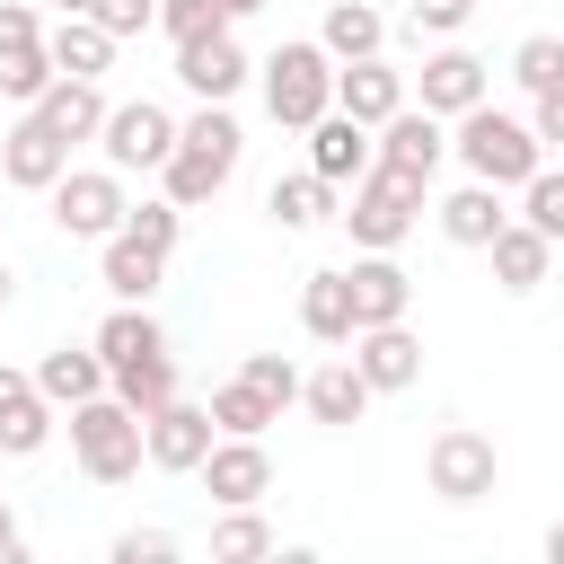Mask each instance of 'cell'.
<instances>
[{
  "label": "cell",
  "instance_id": "cell-29",
  "mask_svg": "<svg viewBox=\"0 0 564 564\" xmlns=\"http://www.w3.org/2000/svg\"><path fill=\"white\" fill-rule=\"evenodd\" d=\"M317 44H326L335 62H361V53H379V44H388V18H379L370 0H335V9H326V26H317Z\"/></svg>",
  "mask_w": 564,
  "mask_h": 564
},
{
  "label": "cell",
  "instance_id": "cell-44",
  "mask_svg": "<svg viewBox=\"0 0 564 564\" xmlns=\"http://www.w3.org/2000/svg\"><path fill=\"white\" fill-rule=\"evenodd\" d=\"M529 132H538L546 150H564V88H546V97L529 106Z\"/></svg>",
  "mask_w": 564,
  "mask_h": 564
},
{
  "label": "cell",
  "instance_id": "cell-7",
  "mask_svg": "<svg viewBox=\"0 0 564 564\" xmlns=\"http://www.w3.org/2000/svg\"><path fill=\"white\" fill-rule=\"evenodd\" d=\"M97 141H106V167H115V176H132V167H167V150H176V115H167L159 97H132V106H106Z\"/></svg>",
  "mask_w": 564,
  "mask_h": 564
},
{
  "label": "cell",
  "instance_id": "cell-4",
  "mask_svg": "<svg viewBox=\"0 0 564 564\" xmlns=\"http://www.w3.org/2000/svg\"><path fill=\"white\" fill-rule=\"evenodd\" d=\"M335 220H344V229H352V247H388V256H397V247H405V229H414V220H423V185H414V176H397V167H379V159H370V167H361V176H352V203H344V212H335Z\"/></svg>",
  "mask_w": 564,
  "mask_h": 564
},
{
  "label": "cell",
  "instance_id": "cell-24",
  "mask_svg": "<svg viewBox=\"0 0 564 564\" xmlns=\"http://www.w3.org/2000/svg\"><path fill=\"white\" fill-rule=\"evenodd\" d=\"M35 115L79 150V141H97V123H106V97H97V79H70V70H53V88L35 97Z\"/></svg>",
  "mask_w": 564,
  "mask_h": 564
},
{
  "label": "cell",
  "instance_id": "cell-45",
  "mask_svg": "<svg viewBox=\"0 0 564 564\" xmlns=\"http://www.w3.org/2000/svg\"><path fill=\"white\" fill-rule=\"evenodd\" d=\"M26 555V538H18V511H9V494H0V564H18Z\"/></svg>",
  "mask_w": 564,
  "mask_h": 564
},
{
  "label": "cell",
  "instance_id": "cell-15",
  "mask_svg": "<svg viewBox=\"0 0 564 564\" xmlns=\"http://www.w3.org/2000/svg\"><path fill=\"white\" fill-rule=\"evenodd\" d=\"M53 441V397L35 388V370L0 361V458H35Z\"/></svg>",
  "mask_w": 564,
  "mask_h": 564
},
{
  "label": "cell",
  "instance_id": "cell-33",
  "mask_svg": "<svg viewBox=\"0 0 564 564\" xmlns=\"http://www.w3.org/2000/svg\"><path fill=\"white\" fill-rule=\"evenodd\" d=\"M44 88H53V53H44V44L0 53V97H9V106H35Z\"/></svg>",
  "mask_w": 564,
  "mask_h": 564
},
{
  "label": "cell",
  "instance_id": "cell-38",
  "mask_svg": "<svg viewBox=\"0 0 564 564\" xmlns=\"http://www.w3.org/2000/svg\"><path fill=\"white\" fill-rule=\"evenodd\" d=\"M123 229H132L141 247H167V256H176V203H167V194H159V203H132Z\"/></svg>",
  "mask_w": 564,
  "mask_h": 564
},
{
  "label": "cell",
  "instance_id": "cell-10",
  "mask_svg": "<svg viewBox=\"0 0 564 564\" xmlns=\"http://www.w3.org/2000/svg\"><path fill=\"white\" fill-rule=\"evenodd\" d=\"M70 167V141L26 106L9 132H0V185H18V194H53V176Z\"/></svg>",
  "mask_w": 564,
  "mask_h": 564
},
{
  "label": "cell",
  "instance_id": "cell-25",
  "mask_svg": "<svg viewBox=\"0 0 564 564\" xmlns=\"http://www.w3.org/2000/svg\"><path fill=\"white\" fill-rule=\"evenodd\" d=\"M35 388H44L53 405H79V397H106V352H97V344H53V352L35 361Z\"/></svg>",
  "mask_w": 564,
  "mask_h": 564
},
{
  "label": "cell",
  "instance_id": "cell-23",
  "mask_svg": "<svg viewBox=\"0 0 564 564\" xmlns=\"http://www.w3.org/2000/svg\"><path fill=\"white\" fill-rule=\"evenodd\" d=\"M106 256H97V273H106V291L115 300H150L159 282H167V247H141L132 229H115V238H97Z\"/></svg>",
  "mask_w": 564,
  "mask_h": 564
},
{
  "label": "cell",
  "instance_id": "cell-12",
  "mask_svg": "<svg viewBox=\"0 0 564 564\" xmlns=\"http://www.w3.org/2000/svg\"><path fill=\"white\" fill-rule=\"evenodd\" d=\"M176 79H185L203 106H229V97L247 88V44H238L229 26H212V35H185V44H176Z\"/></svg>",
  "mask_w": 564,
  "mask_h": 564
},
{
  "label": "cell",
  "instance_id": "cell-13",
  "mask_svg": "<svg viewBox=\"0 0 564 564\" xmlns=\"http://www.w3.org/2000/svg\"><path fill=\"white\" fill-rule=\"evenodd\" d=\"M344 282H352V335H361V326H397V317L414 308V282H405V264H397L388 247H361V256L344 264Z\"/></svg>",
  "mask_w": 564,
  "mask_h": 564
},
{
  "label": "cell",
  "instance_id": "cell-42",
  "mask_svg": "<svg viewBox=\"0 0 564 564\" xmlns=\"http://www.w3.org/2000/svg\"><path fill=\"white\" fill-rule=\"evenodd\" d=\"M167 555H176L167 529H123V538H115V564H167Z\"/></svg>",
  "mask_w": 564,
  "mask_h": 564
},
{
  "label": "cell",
  "instance_id": "cell-39",
  "mask_svg": "<svg viewBox=\"0 0 564 564\" xmlns=\"http://www.w3.org/2000/svg\"><path fill=\"white\" fill-rule=\"evenodd\" d=\"M159 26L185 44V35H212V26H229V18H220V0H159Z\"/></svg>",
  "mask_w": 564,
  "mask_h": 564
},
{
  "label": "cell",
  "instance_id": "cell-19",
  "mask_svg": "<svg viewBox=\"0 0 564 564\" xmlns=\"http://www.w3.org/2000/svg\"><path fill=\"white\" fill-rule=\"evenodd\" d=\"M485 256H494V282H502V291H538L546 264H555V238L529 229V220H502V229L485 238Z\"/></svg>",
  "mask_w": 564,
  "mask_h": 564
},
{
  "label": "cell",
  "instance_id": "cell-11",
  "mask_svg": "<svg viewBox=\"0 0 564 564\" xmlns=\"http://www.w3.org/2000/svg\"><path fill=\"white\" fill-rule=\"evenodd\" d=\"M203 494L212 502H264L273 494V458H264V432H220L212 449H203Z\"/></svg>",
  "mask_w": 564,
  "mask_h": 564
},
{
  "label": "cell",
  "instance_id": "cell-8",
  "mask_svg": "<svg viewBox=\"0 0 564 564\" xmlns=\"http://www.w3.org/2000/svg\"><path fill=\"white\" fill-rule=\"evenodd\" d=\"M212 441H220L212 405H185V397H167L159 414H141V458H150L159 476H194Z\"/></svg>",
  "mask_w": 564,
  "mask_h": 564
},
{
  "label": "cell",
  "instance_id": "cell-16",
  "mask_svg": "<svg viewBox=\"0 0 564 564\" xmlns=\"http://www.w3.org/2000/svg\"><path fill=\"white\" fill-rule=\"evenodd\" d=\"M414 97L449 123V115H467V106H485V62L467 53V44H441V53H423V70H414Z\"/></svg>",
  "mask_w": 564,
  "mask_h": 564
},
{
  "label": "cell",
  "instance_id": "cell-20",
  "mask_svg": "<svg viewBox=\"0 0 564 564\" xmlns=\"http://www.w3.org/2000/svg\"><path fill=\"white\" fill-rule=\"evenodd\" d=\"M370 397H379V388H370V379H361V370H352V352H344V361H326V370H308V379H300V405H308V414H317V423H335V432H344V423H361V414H370Z\"/></svg>",
  "mask_w": 564,
  "mask_h": 564
},
{
  "label": "cell",
  "instance_id": "cell-49",
  "mask_svg": "<svg viewBox=\"0 0 564 564\" xmlns=\"http://www.w3.org/2000/svg\"><path fill=\"white\" fill-rule=\"evenodd\" d=\"M9 291H18V282H9V264H0V308H9Z\"/></svg>",
  "mask_w": 564,
  "mask_h": 564
},
{
  "label": "cell",
  "instance_id": "cell-14",
  "mask_svg": "<svg viewBox=\"0 0 564 564\" xmlns=\"http://www.w3.org/2000/svg\"><path fill=\"white\" fill-rule=\"evenodd\" d=\"M352 370L379 388V397H397V388H414L423 379V335L397 317V326H361L352 335Z\"/></svg>",
  "mask_w": 564,
  "mask_h": 564
},
{
  "label": "cell",
  "instance_id": "cell-31",
  "mask_svg": "<svg viewBox=\"0 0 564 564\" xmlns=\"http://www.w3.org/2000/svg\"><path fill=\"white\" fill-rule=\"evenodd\" d=\"M106 388L132 405V414H159L167 397H176V352H141V361H123V370H106Z\"/></svg>",
  "mask_w": 564,
  "mask_h": 564
},
{
  "label": "cell",
  "instance_id": "cell-37",
  "mask_svg": "<svg viewBox=\"0 0 564 564\" xmlns=\"http://www.w3.org/2000/svg\"><path fill=\"white\" fill-rule=\"evenodd\" d=\"M520 220H529V229H546V238L564 247V176H555V167H538V176L520 185Z\"/></svg>",
  "mask_w": 564,
  "mask_h": 564
},
{
  "label": "cell",
  "instance_id": "cell-36",
  "mask_svg": "<svg viewBox=\"0 0 564 564\" xmlns=\"http://www.w3.org/2000/svg\"><path fill=\"white\" fill-rule=\"evenodd\" d=\"M238 379H247L273 414H282V405H300V370H291L282 352H247V361H238Z\"/></svg>",
  "mask_w": 564,
  "mask_h": 564
},
{
  "label": "cell",
  "instance_id": "cell-47",
  "mask_svg": "<svg viewBox=\"0 0 564 564\" xmlns=\"http://www.w3.org/2000/svg\"><path fill=\"white\" fill-rule=\"evenodd\" d=\"M546 564H564V520H555V529H546Z\"/></svg>",
  "mask_w": 564,
  "mask_h": 564
},
{
  "label": "cell",
  "instance_id": "cell-1",
  "mask_svg": "<svg viewBox=\"0 0 564 564\" xmlns=\"http://www.w3.org/2000/svg\"><path fill=\"white\" fill-rule=\"evenodd\" d=\"M458 132H449V150L467 159V176H485V185H502V194H520L538 167H546V141L529 132V115H502V106H467V115H449Z\"/></svg>",
  "mask_w": 564,
  "mask_h": 564
},
{
  "label": "cell",
  "instance_id": "cell-41",
  "mask_svg": "<svg viewBox=\"0 0 564 564\" xmlns=\"http://www.w3.org/2000/svg\"><path fill=\"white\" fill-rule=\"evenodd\" d=\"M405 18H414V35H458V26L476 18V0H414Z\"/></svg>",
  "mask_w": 564,
  "mask_h": 564
},
{
  "label": "cell",
  "instance_id": "cell-35",
  "mask_svg": "<svg viewBox=\"0 0 564 564\" xmlns=\"http://www.w3.org/2000/svg\"><path fill=\"white\" fill-rule=\"evenodd\" d=\"M212 423H220V432H264V423H282V414H273L247 379H220V388H212Z\"/></svg>",
  "mask_w": 564,
  "mask_h": 564
},
{
  "label": "cell",
  "instance_id": "cell-6",
  "mask_svg": "<svg viewBox=\"0 0 564 564\" xmlns=\"http://www.w3.org/2000/svg\"><path fill=\"white\" fill-rule=\"evenodd\" d=\"M494 476H502V458H494V441H485V432H467V423L432 432V449H423V485H432L441 502H485V494H494Z\"/></svg>",
  "mask_w": 564,
  "mask_h": 564
},
{
  "label": "cell",
  "instance_id": "cell-48",
  "mask_svg": "<svg viewBox=\"0 0 564 564\" xmlns=\"http://www.w3.org/2000/svg\"><path fill=\"white\" fill-rule=\"evenodd\" d=\"M53 9H62V18H97V0H53Z\"/></svg>",
  "mask_w": 564,
  "mask_h": 564
},
{
  "label": "cell",
  "instance_id": "cell-5",
  "mask_svg": "<svg viewBox=\"0 0 564 564\" xmlns=\"http://www.w3.org/2000/svg\"><path fill=\"white\" fill-rule=\"evenodd\" d=\"M123 176L115 167H62L53 176V229L62 238H115L123 229Z\"/></svg>",
  "mask_w": 564,
  "mask_h": 564
},
{
  "label": "cell",
  "instance_id": "cell-26",
  "mask_svg": "<svg viewBox=\"0 0 564 564\" xmlns=\"http://www.w3.org/2000/svg\"><path fill=\"white\" fill-rule=\"evenodd\" d=\"M44 53H53V70H70V79H97V70L115 62V35H106L97 18H53V26H44Z\"/></svg>",
  "mask_w": 564,
  "mask_h": 564
},
{
  "label": "cell",
  "instance_id": "cell-18",
  "mask_svg": "<svg viewBox=\"0 0 564 564\" xmlns=\"http://www.w3.org/2000/svg\"><path fill=\"white\" fill-rule=\"evenodd\" d=\"M370 159H379V150H370V123H352L344 106H326V115L308 123V167H317V176H326L335 194H344V185H352V176H361Z\"/></svg>",
  "mask_w": 564,
  "mask_h": 564
},
{
  "label": "cell",
  "instance_id": "cell-30",
  "mask_svg": "<svg viewBox=\"0 0 564 564\" xmlns=\"http://www.w3.org/2000/svg\"><path fill=\"white\" fill-rule=\"evenodd\" d=\"M264 212H273V229H317V220L335 212V185H326L317 167H300V176H273Z\"/></svg>",
  "mask_w": 564,
  "mask_h": 564
},
{
  "label": "cell",
  "instance_id": "cell-34",
  "mask_svg": "<svg viewBox=\"0 0 564 564\" xmlns=\"http://www.w3.org/2000/svg\"><path fill=\"white\" fill-rule=\"evenodd\" d=\"M511 79H520L529 97L564 88V35H520V53H511Z\"/></svg>",
  "mask_w": 564,
  "mask_h": 564
},
{
  "label": "cell",
  "instance_id": "cell-28",
  "mask_svg": "<svg viewBox=\"0 0 564 564\" xmlns=\"http://www.w3.org/2000/svg\"><path fill=\"white\" fill-rule=\"evenodd\" d=\"M300 326L317 344H352V282L344 273H308L300 282Z\"/></svg>",
  "mask_w": 564,
  "mask_h": 564
},
{
  "label": "cell",
  "instance_id": "cell-43",
  "mask_svg": "<svg viewBox=\"0 0 564 564\" xmlns=\"http://www.w3.org/2000/svg\"><path fill=\"white\" fill-rule=\"evenodd\" d=\"M18 44H44V26L26 0H0V53H18Z\"/></svg>",
  "mask_w": 564,
  "mask_h": 564
},
{
  "label": "cell",
  "instance_id": "cell-21",
  "mask_svg": "<svg viewBox=\"0 0 564 564\" xmlns=\"http://www.w3.org/2000/svg\"><path fill=\"white\" fill-rule=\"evenodd\" d=\"M229 176H238V159H229V150H194V141H176V150H167V167H159V185H167V203H176V212L212 203Z\"/></svg>",
  "mask_w": 564,
  "mask_h": 564
},
{
  "label": "cell",
  "instance_id": "cell-27",
  "mask_svg": "<svg viewBox=\"0 0 564 564\" xmlns=\"http://www.w3.org/2000/svg\"><path fill=\"white\" fill-rule=\"evenodd\" d=\"M97 352H106V370H123V361H141V352H167V335H159V317H150V300H115V317L88 335Z\"/></svg>",
  "mask_w": 564,
  "mask_h": 564
},
{
  "label": "cell",
  "instance_id": "cell-3",
  "mask_svg": "<svg viewBox=\"0 0 564 564\" xmlns=\"http://www.w3.org/2000/svg\"><path fill=\"white\" fill-rule=\"evenodd\" d=\"M326 106H335V53L326 44H273V62H264V115L282 132H308Z\"/></svg>",
  "mask_w": 564,
  "mask_h": 564
},
{
  "label": "cell",
  "instance_id": "cell-9",
  "mask_svg": "<svg viewBox=\"0 0 564 564\" xmlns=\"http://www.w3.org/2000/svg\"><path fill=\"white\" fill-rule=\"evenodd\" d=\"M370 150H379V167H397V176L432 185V176H441V159H449V123H441L432 106H397V115L370 132Z\"/></svg>",
  "mask_w": 564,
  "mask_h": 564
},
{
  "label": "cell",
  "instance_id": "cell-46",
  "mask_svg": "<svg viewBox=\"0 0 564 564\" xmlns=\"http://www.w3.org/2000/svg\"><path fill=\"white\" fill-rule=\"evenodd\" d=\"M256 9H264V0H220V18H229V26H238V18H256Z\"/></svg>",
  "mask_w": 564,
  "mask_h": 564
},
{
  "label": "cell",
  "instance_id": "cell-17",
  "mask_svg": "<svg viewBox=\"0 0 564 564\" xmlns=\"http://www.w3.org/2000/svg\"><path fill=\"white\" fill-rule=\"evenodd\" d=\"M335 106L352 115V123H388L397 106H405V70H388L379 53H361V62H335Z\"/></svg>",
  "mask_w": 564,
  "mask_h": 564
},
{
  "label": "cell",
  "instance_id": "cell-40",
  "mask_svg": "<svg viewBox=\"0 0 564 564\" xmlns=\"http://www.w3.org/2000/svg\"><path fill=\"white\" fill-rule=\"evenodd\" d=\"M97 26L123 44V35H150L159 26V0H97Z\"/></svg>",
  "mask_w": 564,
  "mask_h": 564
},
{
  "label": "cell",
  "instance_id": "cell-22",
  "mask_svg": "<svg viewBox=\"0 0 564 564\" xmlns=\"http://www.w3.org/2000/svg\"><path fill=\"white\" fill-rule=\"evenodd\" d=\"M432 220H441V238H449V247H485V238H494L511 212H502V185L467 176L458 194H441V212H432Z\"/></svg>",
  "mask_w": 564,
  "mask_h": 564
},
{
  "label": "cell",
  "instance_id": "cell-32",
  "mask_svg": "<svg viewBox=\"0 0 564 564\" xmlns=\"http://www.w3.org/2000/svg\"><path fill=\"white\" fill-rule=\"evenodd\" d=\"M282 538L256 520V502H220V520H212V564H256V555H273Z\"/></svg>",
  "mask_w": 564,
  "mask_h": 564
},
{
  "label": "cell",
  "instance_id": "cell-2",
  "mask_svg": "<svg viewBox=\"0 0 564 564\" xmlns=\"http://www.w3.org/2000/svg\"><path fill=\"white\" fill-rule=\"evenodd\" d=\"M70 458L88 485H132L141 476V414L106 388V397H79L70 405Z\"/></svg>",
  "mask_w": 564,
  "mask_h": 564
}]
</instances>
